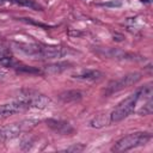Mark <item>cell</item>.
<instances>
[{"label":"cell","instance_id":"1","mask_svg":"<svg viewBox=\"0 0 153 153\" xmlns=\"http://www.w3.org/2000/svg\"><path fill=\"white\" fill-rule=\"evenodd\" d=\"M38 123H39L38 120L26 118V120H22L20 122H17V123H11V124L4 126L0 129V142L8 141V140H12L14 137H18L20 134L30 131Z\"/></svg>","mask_w":153,"mask_h":153},{"label":"cell","instance_id":"2","mask_svg":"<svg viewBox=\"0 0 153 153\" xmlns=\"http://www.w3.org/2000/svg\"><path fill=\"white\" fill-rule=\"evenodd\" d=\"M151 139H152V135L149 133H143V131L133 133V134H129V135L120 139L114 145L112 151L114 152H126L131 148L146 145Z\"/></svg>","mask_w":153,"mask_h":153},{"label":"cell","instance_id":"3","mask_svg":"<svg viewBox=\"0 0 153 153\" xmlns=\"http://www.w3.org/2000/svg\"><path fill=\"white\" fill-rule=\"evenodd\" d=\"M137 100H139V93H137V91L135 93L130 94L129 97H127L126 99H123L112 110V112L109 115L110 116V122L111 123H117V122L124 120L127 116H129L134 111V108H135Z\"/></svg>","mask_w":153,"mask_h":153},{"label":"cell","instance_id":"4","mask_svg":"<svg viewBox=\"0 0 153 153\" xmlns=\"http://www.w3.org/2000/svg\"><path fill=\"white\" fill-rule=\"evenodd\" d=\"M18 99L26 103L30 108H36V109H45L51 104V99L49 97L30 90L22 92Z\"/></svg>","mask_w":153,"mask_h":153},{"label":"cell","instance_id":"5","mask_svg":"<svg viewBox=\"0 0 153 153\" xmlns=\"http://www.w3.org/2000/svg\"><path fill=\"white\" fill-rule=\"evenodd\" d=\"M140 79H141V73L134 72V73L126 74V75H123L122 78L116 79V80H112L111 82H109L105 93H106V94H111V93H114V92H117V91H121V90H123V88H127V87H129V86L136 84Z\"/></svg>","mask_w":153,"mask_h":153},{"label":"cell","instance_id":"6","mask_svg":"<svg viewBox=\"0 0 153 153\" xmlns=\"http://www.w3.org/2000/svg\"><path fill=\"white\" fill-rule=\"evenodd\" d=\"M97 53L100 56H105V57H110V59H115V60H129V61L141 60V59H137L136 55L124 51L122 49H117V48H99L97 50Z\"/></svg>","mask_w":153,"mask_h":153},{"label":"cell","instance_id":"7","mask_svg":"<svg viewBox=\"0 0 153 153\" xmlns=\"http://www.w3.org/2000/svg\"><path fill=\"white\" fill-rule=\"evenodd\" d=\"M29 108L30 106L26 103H24L19 99H17L16 102H12V103H7V104H0V118L8 117L17 112L25 111Z\"/></svg>","mask_w":153,"mask_h":153},{"label":"cell","instance_id":"8","mask_svg":"<svg viewBox=\"0 0 153 153\" xmlns=\"http://www.w3.org/2000/svg\"><path fill=\"white\" fill-rule=\"evenodd\" d=\"M66 54V50L59 45H45L41 44L39 49V57L42 60H50V59H59Z\"/></svg>","mask_w":153,"mask_h":153},{"label":"cell","instance_id":"9","mask_svg":"<svg viewBox=\"0 0 153 153\" xmlns=\"http://www.w3.org/2000/svg\"><path fill=\"white\" fill-rule=\"evenodd\" d=\"M45 123L55 133H59V134H62V135H69V134L74 133V128L68 122H65V121H61V120L49 118V120L45 121Z\"/></svg>","mask_w":153,"mask_h":153},{"label":"cell","instance_id":"10","mask_svg":"<svg viewBox=\"0 0 153 153\" xmlns=\"http://www.w3.org/2000/svg\"><path fill=\"white\" fill-rule=\"evenodd\" d=\"M73 78L79 79V80H87V81H96L103 78V73L97 71V69H87V71H81L78 74H74Z\"/></svg>","mask_w":153,"mask_h":153},{"label":"cell","instance_id":"11","mask_svg":"<svg viewBox=\"0 0 153 153\" xmlns=\"http://www.w3.org/2000/svg\"><path fill=\"white\" fill-rule=\"evenodd\" d=\"M82 98V93L78 90H68L63 91L59 94V99L63 103H75Z\"/></svg>","mask_w":153,"mask_h":153},{"label":"cell","instance_id":"12","mask_svg":"<svg viewBox=\"0 0 153 153\" xmlns=\"http://www.w3.org/2000/svg\"><path fill=\"white\" fill-rule=\"evenodd\" d=\"M72 63L69 62H56V63H50V65H47L44 66V73H48V74H59V73H62L63 71L71 68Z\"/></svg>","mask_w":153,"mask_h":153},{"label":"cell","instance_id":"13","mask_svg":"<svg viewBox=\"0 0 153 153\" xmlns=\"http://www.w3.org/2000/svg\"><path fill=\"white\" fill-rule=\"evenodd\" d=\"M109 123H110V116L108 117L105 115H99L96 118H93L90 124L92 128H102L104 126H108Z\"/></svg>","mask_w":153,"mask_h":153},{"label":"cell","instance_id":"14","mask_svg":"<svg viewBox=\"0 0 153 153\" xmlns=\"http://www.w3.org/2000/svg\"><path fill=\"white\" fill-rule=\"evenodd\" d=\"M18 4L26 6V7H30L32 10H42V6L33 0H18Z\"/></svg>","mask_w":153,"mask_h":153},{"label":"cell","instance_id":"15","mask_svg":"<svg viewBox=\"0 0 153 153\" xmlns=\"http://www.w3.org/2000/svg\"><path fill=\"white\" fill-rule=\"evenodd\" d=\"M152 111H153V108H152V99L149 98L148 100H147V103L139 110V114L140 115H143V116H146V115H151L152 114Z\"/></svg>","mask_w":153,"mask_h":153},{"label":"cell","instance_id":"16","mask_svg":"<svg viewBox=\"0 0 153 153\" xmlns=\"http://www.w3.org/2000/svg\"><path fill=\"white\" fill-rule=\"evenodd\" d=\"M84 148H85V146H84V145L74 143L73 146H69V147H67L65 151H66V152H80V151H82Z\"/></svg>","mask_w":153,"mask_h":153},{"label":"cell","instance_id":"17","mask_svg":"<svg viewBox=\"0 0 153 153\" xmlns=\"http://www.w3.org/2000/svg\"><path fill=\"white\" fill-rule=\"evenodd\" d=\"M19 72H26V73H39V69L32 68V67H27V66H22L18 68Z\"/></svg>","mask_w":153,"mask_h":153},{"label":"cell","instance_id":"18","mask_svg":"<svg viewBox=\"0 0 153 153\" xmlns=\"http://www.w3.org/2000/svg\"><path fill=\"white\" fill-rule=\"evenodd\" d=\"M8 54H10V51H8L5 47H1V45H0V59H2V57H5V56H8Z\"/></svg>","mask_w":153,"mask_h":153},{"label":"cell","instance_id":"19","mask_svg":"<svg viewBox=\"0 0 153 153\" xmlns=\"http://www.w3.org/2000/svg\"><path fill=\"white\" fill-rule=\"evenodd\" d=\"M142 2H145V4H151L152 2V0H141Z\"/></svg>","mask_w":153,"mask_h":153},{"label":"cell","instance_id":"20","mask_svg":"<svg viewBox=\"0 0 153 153\" xmlns=\"http://www.w3.org/2000/svg\"><path fill=\"white\" fill-rule=\"evenodd\" d=\"M4 2H5V0H0V5H2Z\"/></svg>","mask_w":153,"mask_h":153}]
</instances>
